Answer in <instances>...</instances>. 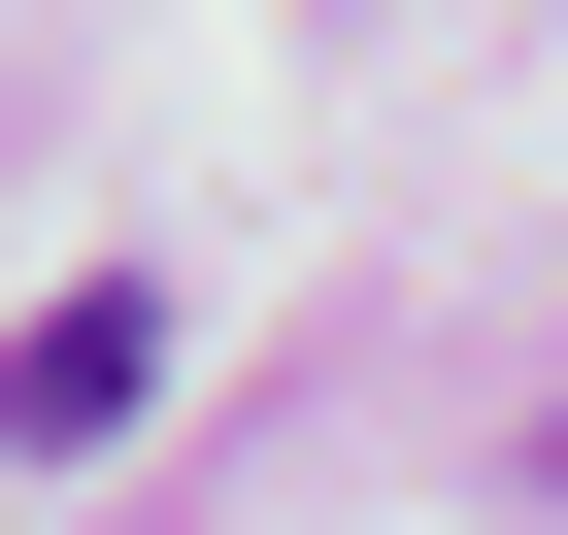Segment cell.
I'll return each instance as SVG.
<instances>
[{
	"label": "cell",
	"instance_id": "6da1fadb",
	"mask_svg": "<svg viewBox=\"0 0 568 535\" xmlns=\"http://www.w3.org/2000/svg\"><path fill=\"white\" fill-rule=\"evenodd\" d=\"M134 369H168V302L101 268V302H34V369H0V435H34V468H101V435H134Z\"/></svg>",
	"mask_w": 568,
	"mask_h": 535
}]
</instances>
